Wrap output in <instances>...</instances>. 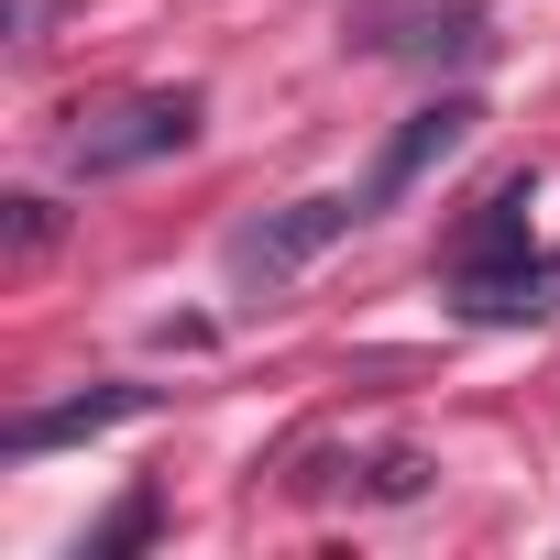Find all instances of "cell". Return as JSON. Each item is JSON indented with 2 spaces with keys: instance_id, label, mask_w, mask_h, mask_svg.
<instances>
[{
  "instance_id": "cell-1",
  "label": "cell",
  "mask_w": 560,
  "mask_h": 560,
  "mask_svg": "<svg viewBox=\"0 0 560 560\" xmlns=\"http://www.w3.org/2000/svg\"><path fill=\"white\" fill-rule=\"evenodd\" d=\"M198 143V89H143V100H110L89 132H67V165L78 176H132L154 154H187Z\"/></svg>"
},
{
  "instance_id": "cell-2",
  "label": "cell",
  "mask_w": 560,
  "mask_h": 560,
  "mask_svg": "<svg viewBox=\"0 0 560 560\" xmlns=\"http://www.w3.org/2000/svg\"><path fill=\"white\" fill-rule=\"evenodd\" d=\"M472 132H483V100H472V89H451V100L407 110V132H396V143L374 154V176H363V209H396V198H407L418 176H440V165H451Z\"/></svg>"
},
{
  "instance_id": "cell-3",
  "label": "cell",
  "mask_w": 560,
  "mask_h": 560,
  "mask_svg": "<svg viewBox=\"0 0 560 560\" xmlns=\"http://www.w3.org/2000/svg\"><path fill=\"white\" fill-rule=\"evenodd\" d=\"M352 220H374L363 198H287V209H275V220H253V231H231V275H264V287H275V275H298V264H319Z\"/></svg>"
},
{
  "instance_id": "cell-4",
  "label": "cell",
  "mask_w": 560,
  "mask_h": 560,
  "mask_svg": "<svg viewBox=\"0 0 560 560\" xmlns=\"http://www.w3.org/2000/svg\"><path fill=\"white\" fill-rule=\"evenodd\" d=\"M154 407V385H89V396H67V407H23L12 429V451H56V440H89V429H121V418H143Z\"/></svg>"
},
{
  "instance_id": "cell-5",
  "label": "cell",
  "mask_w": 560,
  "mask_h": 560,
  "mask_svg": "<svg viewBox=\"0 0 560 560\" xmlns=\"http://www.w3.org/2000/svg\"><path fill=\"white\" fill-rule=\"evenodd\" d=\"M527 198H538V176H505L494 198H483V220L462 231V275H494V264H527Z\"/></svg>"
},
{
  "instance_id": "cell-6",
  "label": "cell",
  "mask_w": 560,
  "mask_h": 560,
  "mask_svg": "<svg viewBox=\"0 0 560 560\" xmlns=\"http://www.w3.org/2000/svg\"><path fill=\"white\" fill-rule=\"evenodd\" d=\"M462 308H472V319H538V308H560V264H494V275H462Z\"/></svg>"
},
{
  "instance_id": "cell-7",
  "label": "cell",
  "mask_w": 560,
  "mask_h": 560,
  "mask_svg": "<svg viewBox=\"0 0 560 560\" xmlns=\"http://www.w3.org/2000/svg\"><path fill=\"white\" fill-rule=\"evenodd\" d=\"M154 516H165L154 494H121V516H110V527L89 538V560H121V549H143V538H154Z\"/></svg>"
},
{
  "instance_id": "cell-8",
  "label": "cell",
  "mask_w": 560,
  "mask_h": 560,
  "mask_svg": "<svg viewBox=\"0 0 560 560\" xmlns=\"http://www.w3.org/2000/svg\"><path fill=\"white\" fill-rule=\"evenodd\" d=\"M56 242V209L45 198H12V253H45Z\"/></svg>"
}]
</instances>
